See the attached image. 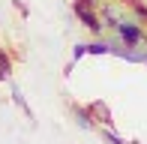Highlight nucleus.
<instances>
[{
  "label": "nucleus",
  "mask_w": 147,
  "mask_h": 144,
  "mask_svg": "<svg viewBox=\"0 0 147 144\" xmlns=\"http://www.w3.org/2000/svg\"><path fill=\"white\" fill-rule=\"evenodd\" d=\"M102 138H105V141H108V144H126L123 138H120V135H114V132H111V129H108V126H105V129H102Z\"/></svg>",
  "instance_id": "obj_9"
},
{
  "label": "nucleus",
  "mask_w": 147,
  "mask_h": 144,
  "mask_svg": "<svg viewBox=\"0 0 147 144\" xmlns=\"http://www.w3.org/2000/svg\"><path fill=\"white\" fill-rule=\"evenodd\" d=\"M69 111H72V117H75V123H78L81 129H93V123H96V120H93V114H90L87 105H78V102H72Z\"/></svg>",
  "instance_id": "obj_3"
},
{
  "label": "nucleus",
  "mask_w": 147,
  "mask_h": 144,
  "mask_svg": "<svg viewBox=\"0 0 147 144\" xmlns=\"http://www.w3.org/2000/svg\"><path fill=\"white\" fill-rule=\"evenodd\" d=\"M12 102L24 111V117H27V120H36V114H33V108L27 105V99H24V93H21V87H18V84H12Z\"/></svg>",
  "instance_id": "obj_5"
},
{
  "label": "nucleus",
  "mask_w": 147,
  "mask_h": 144,
  "mask_svg": "<svg viewBox=\"0 0 147 144\" xmlns=\"http://www.w3.org/2000/svg\"><path fill=\"white\" fill-rule=\"evenodd\" d=\"M0 48H3V45H0Z\"/></svg>",
  "instance_id": "obj_11"
},
{
  "label": "nucleus",
  "mask_w": 147,
  "mask_h": 144,
  "mask_svg": "<svg viewBox=\"0 0 147 144\" xmlns=\"http://www.w3.org/2000/svg\"><path fill=\"white\" fill-rule=\"evenodd\" d=\"M111 45L108 42H99V39H93V42H87V54H108Z\"/></svg>",
  "instance_id": "obj_7"
},
{
  "label": "nucleus",
  "mask_w": 147,
  "mask_h": 144,
  "mask_svg": "<svg viewBox=\"0 0 147 144\" xmlns=\"http://www.w3.org/2000/svg\"><path fill=\"white\" fill-rule=\"evenodd\" d=\"M87 108H90V114H93V120H96V123H102V126H111V108L105 105L102 99H93Z\"/></svg>",
  "instance_id": "obj_4"
},
{
  "label": "nucleus",
  "mask_w": 147,
  "mask_h": 144,
  "mask_svg": "<svg viewBox=\"0 0 147 144\" xmlns=\"http://www.w3.org/2000/svg\"><path fill=\"white\" fill-rule=\"evenodd\" d=\"M0 81H12V57L6 48H0Z\"/></svg>",
  "instance_id": "obj_6"
},
{
  "label": "nucleus",
  "mask_w": 147,
  "mask_h": 144,
  "mask_svg": "<svg viewBox=\"0 0 147 144\" xmlns=\"http://www.w3.org/2000/svg\"><path fill=\"white\" fill-rule=\"evenodd\" d=\"M12 9H15L21 18H30V6L24 3V0H12Z\"/></svg>",
  "instance_id": "obj_8"
},
{
  "label": "nucleus",
  "mask_w": 147,
  "mask_h": 144,
  "mask_svg": "<svg viewBox=\"0 0 147 144\" xmlns=\"http://www.w3.org/2000/svg\"><path fill=\"white\" fill-rule=\"evenodd\" d=\"M114 33H117V39L126 45V48H135V45L147 42V33H144V27L138 21H117Z\"/></svg>",
  "instance_id": "obj_2"
},
{
  "label": "nucleus",
  "mask_w": 147,
  "mask_h": 144,
  "mask_svg": "<svg viewBox=\"0 0 147 144\" xmlns=\"http://www.w3.org/2000/svg\"><path fill=\"white\" fill-rule=\"evenodd\" d=\"M72 12L78 15V21L84 24V27L90 30L93 36H99L105 30V21H102V15H99L93 6H87V3H81V0H72Z\"/></svg>",
  "instance_id": "obj_1"
},
{
  "label": "nucleus",
  "mask_w": 147,
  "mask_h": 144,
  "mask_svg": "<svg viewBox=\"0 0 147 144\" xmlns=\"http://www.w3.org/2000/svg\"><path fill=\"white\" fill-rule=\"evenodd\" d=\"M84 54H87V42H78L75 48H72V60H81Z\"/></svg>",
  "instance_id": "obj_10"
}]
</instances>
